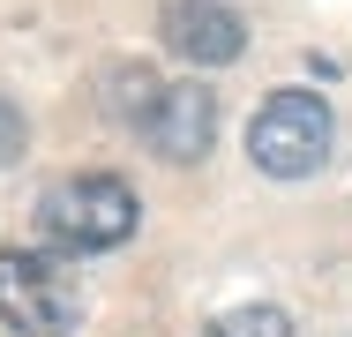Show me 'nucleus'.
I'll return each mask as SVG.
<instances>
[{
	"label": "nucleus",
	"mask_w": 352,
	"mask_h": 337,
	"mask_svg": "<svg viewBox=\"0 0 352 337\" xmlns=\"http://www.w3.org/2000/svg\"><path fill=\"white\" fill-rule=\"evenodd\" d=\"M38 232L53 248H75V255L120 248L135 232V188L113 180V173H68L38 195Z\"/></svg>",
	"instance_id": "1"
},
{
	"label": "nucleus",
	"mask_w": 352,
	"mask_h": 337,
	"mask_svg": "<svg viewBox=\"0 0 352 337\" xmlns=\"http://www.w3.org/2000/svg\"><path fill=\"white\" fill-rule=\"evenodd\" d=\"M330 105L315 98V90H278L263 113H255V128H248V157L270 173V180H307V173H322V157H330Z\"/></svg>",
	"instance_id": "2"
},
{
	"label": "nucleus",
	"mask_w": 352,
	"mask_h": 337,
	"mask_svg": "<svg viewBox=\"0 0 352 337\" xmlns=\"http://www.w3.org/2000/svg\"><path fill=\"white\" fill-rule=\"evenodd\" d=\"M0 323L15 337H75L82 323V292L68 285V270L30 248H0Z\"/></svg>",
	"instance_id": "3"
},
{
	"label": "nucleus",
	"mask_w": 352,
	"mask_h": 337,
	"mask_svg": "<svg viewBox=\"0 0 352 337\" xmlns=\"http://www.w3.org/2000/svg\"><path fill=\"white\" fill-rule=\"evenodd\" d=\"M142 135H150V150L173 157V165L210 157V142H217V90H210V83H165V90H157V113H150Z\"/></svg>",
	"instance_id": "4"
},
{
	"label": "nucleus",
	"mask_w": 352,
	"mask_h": 337,
	"mask_svg": "<svg viewBox=\"0 0 352 337\" xmlns=\"http://www.w3.org/2000/svg\"><path fill=\"white\" fill-rule=\"evenodd\" d=\"M157 23H165V45L195 67H225V61H240V45H248V23L225 0H165Z\"/></svg>",
	"instance_id": "5"
},
{
	"label": "nucleus",
	"mask_w": 352,
	"mask_h": 337,
	"mask_svg": "<svg viewBox=\"0 0 352 337\" xmlns=\"http://www.w3.org/2000/svg\"><path fill=\"white\" fill-rule=\"evenodd\" d=\"M157 75L142 61H120V67H105V113L113 120H128V128H150V113H157Z\"/></svg>",
	"instance_id": "6"
},
{
	"label": "nucleus",
	"mask_w": 352,
	"mask_h": 337,
	"mask_svg": "<svg viewBox=\"0 0 352 337\" xmlns=\"http://www.w3.org/2000/svg\"><path fill=\"white\" fill-rule=\"evenodd\" d=\"M210 337H292V315L285 307H232L210 323Z\"/></svg>",
	"instance_id": "7"
},
{
	"label": "nucleus",
	"mask_w": 352,
	"mask_h": 337,
	"mask_svg": "<svg viewBox=\"0 0 352 337\" xmlns=\"http://www.w3.org/2000/svg\"><path fill=\"white\" fill-rule=\"evenodd\" d=\"M23 142H30V128H23V113H15L8 98H0V165H15V157H23Z\"/></svg>",
	"instance_id": "8"
}]
</instances>
